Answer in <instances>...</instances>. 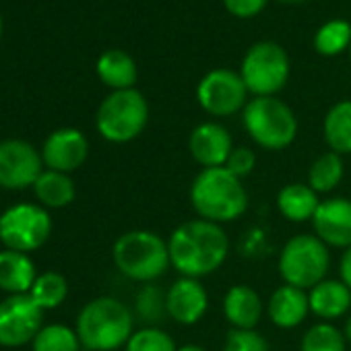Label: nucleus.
<instances>
[{
	"mask_svg": "<svg viewBox=\"0 0 351 351\" xmlns=\"http://www.w3.org/2000/svg\"><path fill=\"white\" fill-rule=\"evenodd\" d=\"M126 351H178L173 339L161 328L147 326L136 332L126 343Z\"/></svg>",
	"mask_w": 351,
	"mask_h": 351,
	"instance_id": "nucleus-30",
	"label": "nucleus"
},
{
	"mask_svg": "<svg viewBox=\"0 0 351 351\" xmlns=\"http://www.w3.org/2000/svg\"><path fill=\"white\" fill-rule=\"evenodd\" d=\"M69 293V283L66 279L60 275V273H44V275H38L34 287L29 289V295L32 300L42 308V310H50V308H56L64 302Z\"/></svg>",
	"mask_w": 351,
	"mask_h": 351,
	"instance_id": "nucleus-27",
	"label": "nucleus"
},
{
	"mask_svg": "<svg viewBox=\"0 0 351 351\" xmlns=\"http://www.w3.org/2000/svg\"><path fill=\"white\" fill-rule=\"evenodd\" d=\"M343 180V159L335 151L322 153L308 171V186L314 193H330Z\"/></svg>",
	"mask_w": 351,
	"mask_h": 351,
	"instance_id": "nucleus-25",
	"label": "nucleus"
},
{
	"mask_svg": "<svg viewBox=\"0 0 351 351\" xmlns=\"http://www.w3.org/2000/svg\"><path fill=\"white\" fill-rule=\"evenodd\" d=\"M240 77L254 97H275L289 79V56L277 42H256L244 56Z\"/></svg>",
	"mask_w": 351,
	"mask_h": 351,
	"instance_id": "nucleus-8",
	"label": "nucleus"
},
{
	"mask_svg": "<svg viewBox=\"0 0 351 351\" xmlns=\"http://www.w3.org/2000/svg\"><path fill=\"white\" fill-rule=\"evenodd\" d=\"M254 165H256V157L248 147H234L223 167H228L234 176H238L242 180L244 176H248L254 169Z\"/></svg>",
	"mask_w": 351,
	"mask_h": 351,
	"instance_id": "nucleus-33",
	"label": "nucleus"
},
{
	"mask_svg": "<svg viewBox=\"0 0 351 351\" xmlns=\"http://www.w3.org/2000/svg\"><path fill=\"white\" fill-rule=\"evenodd\" d=\"M97 77L104 85L114 91L134 89L136 83V62L124 50H108L97 58Z\"/></svg>",
	"mask_w": 351,
	"mask_h": 351,
	"instance_id": "nucleus-21",
	"label": "nucleus"
},
{
	"mask_svg": "<svg viewBox=\"0 0 351 351\" xmlns=\"http://www.w3.org/2000/svg\"><path fill=\"white\" fill-rule=\"evenodd\" d=\"M339 271H341V281L351 289V246L343 252V256H341V265H339Z\"/></svg>",
	"mask_w": 351,
	"mask_h": 351,
	"instance_id": "nucleus-35",
	"label": "nucleus"
},
{
	"mask_svg": "<svg viewBox=\"0 0 351 351\" xmlns=\"http://www.w3.org/2000/svg\"><path fill=\"white\" fill-rule=\"evenodd\" d=\"M191 203L201 219L221 226L246 213L248 193L242 180L228 167H207L191 186Z\"/></svg>",
	"mask_w": 351,
	"mask_h": 351,
	"instance_id": "nucleus-2",
	"label": "nucleus"
},
{
	"mask_svg": "<svg viewBox=\"0 0 351 351\" xmlns=\"http://www.w3.org/2000/svg\"><path fill=\"white\" fill-rule=\"evenodd\" d=\"M52 221L44 207L15 205L0 217V240L9 250H38L50 236Z\"/></svg>",
	"mask_w": 351,
	"mask_h": 351,
	"instance_id": "nucleus-9",
	"label": "nucleus"
},
{
	"mask_svg": "<svg viewBox=\"0 0 351 351\" xmlns=\"http://www.w3.org/2000/svg\"><path fill=\"white\" fill-rule=\"evenodd\" d=\"M38 275L32 258L25 252L3 250L0 252V289L11 295L29 293Z\"/></svg>",
	"mask_w": 351,
	"mask_h": 351,
	"instance_id": "nucleus-20",
	"label": "nucleus"
},
{
	"mask_svg": "<svg viewBox=\"0 0 351 351\" xmlns=\"http://www.w3.org/2000/svg\"><path fill=\"white\" fill-rule=\"evenodd\" d=\"M132 312L116 298H97L89 302L77 320V335L83 347L91 351H114L132 337Z\"/></svg>",
	"mask_w": 351,
	"mask_h": 351,
	"instance_id": "nucleus-3",
	"label": "nucleus"
},
{
	"mask_svg": "<svg viewBox=\"0 0 351 351\" xmlns=\"http://www.w3.org/2000/svg\"><path fill=\"white\" fill-rule=\"evenodd\" d=\"M87 153H89V143L81 130L60 128L46 138L42 149V159L50 169L69 173L83 165Z\"/></svg>",
	"mask_w": 351,
	"mask_h": 351,
	"instance_id": "nucleus-14",
	"label": "nucleus"
},
{
	"mask_svg": "<svg viewBox=\"0 0 351 351\" xmlns=\"http://www.w3.org/2000/svg\"><path fill=\"white\" fill-rule=\"evenodd\" d=\"M343 335H345V339L351 343V318L347 320V324H345V332H343Z\"/></svg>",
	"mask_w": 351,
	"mask_h": 351,
	"instance_id": "nucleus-37",
	"label": "nucleus"
},
{
	"mask_svg": "<svg viewBox=\"0 0 351 351\" xmlns=\"http://www.w3.org/2000/svg\"><path fill=\"white\" fill-rule=\"evenodd\" d=\"M310 310L326 320H335L347 314L351 308V289L337 279H324L318 285H314L308 293Z\"/></svg>",
	"mask_w": 351,
	"mask_h": 351,
	"instance_id": "nucleus-19",
	"label": "nucleus"
},
{
	"mask_svg": "<svg viewBox=\"0 0 351 351\" xmlns=\"http://www.w3.org/2000/svg\"><path fill=\"white\" fill-rule=\"evenodd\" d=\"M136 312L145 322H159L163 314H167L165 293L157 285L147 283L136 295Z\"/></svg>",
	"mask_w": 351,
	"mask_h": 351,
	"instance_id": "nucleus-31",
	"label": "nucleus"
},
{
	"mask_svg": "<svg viewBox=\"0 0 351 351\" xmlns=\"http://www.w3.org/2000/svg\"><path fill=\"white\" fill-rule=\"evenodd\" d=\"M149 122V104L136 89L112 91L99 106L95 126L110 143H128L136 138Z\"/></svg>",
	"mask_w": 351,
	"mask_h": 351,
	"instance_id": "nucleus-6",
	"label": "nucleus"
},
{
	"mask_svg": "<svg viewBox=\"0 0 351 351\" xmlns=\"http://www.w3.org/2000/svg\"><path fill=\"white\" fill-rule=\"evenodd\" d=\"M312 226L326 246L347 250L351 246V201L343 197L320 201Z\"/></svg>",
	"mask_w": 351,
	"mask_h": 351,
	"instance_id": "nucleus-13",
	"label": "nucleus"
},
{
	"mask_svg": "<svg viewBox=\"0 0 351 351\" xmlns=\"http://www.w3.org/2000/svg\"><path fill=\"white\" fill-rule=\"evenodd\" d=\"M322 132L330 151L339 155L351 153V101L349 99L335 104L326 112Z\"/></svg>",
	"mask_w": 351,
	"mask_h": 351,
	"instance_id": "nucleus-23",
	"label": "nucleus"
},
{
	"mask_svg": "<svg viewBox=\"0 0 351 351\" xmlns=\"http://www.w3.org/2000/svg\"><path fill=\"white\" fill-rule=\"evenodd\" d=\"M345 335L328 322L310 326L302 339V351H345Z\"/></svg>",
	"mask_w": 351,
	"mask_h": 351,
	"instance_id": "nucleus-29",
	"label": "nucleus"
},
{
	"mask_svg": "<svg viewBox=\"0 0 351 351\" xmlns=\"http://www.w3.org/2000/svg\"><path fill=\"white\" fill-rule=\"evenodd\" d=\"M178 351H207V349H205V347H201V345L189 343V345H182V347H178Z\"/></svg>",
	"mask_w": 351,
	"mask_h": 351,
	"instance_id": "nucleus-36",
	"label": "nucleus"
},
{
	"mask_svg": "<svg viewBox=\"0 0 351 351\" xmlns=\"http://www.w3.org/2000/svg\"><path fill=\"white\" fill-rule=\"evenodd\" d=\"M223 5L230 15L240 19H250L265 11L267 0H223Z\"/></svg>",
	"mask_w": 351,
	"mask_h": 351,
	"instance_id": "nucleus-34",
	"label": "nucleus"
},
{
	"mask_svg": "<svg viewBox=\"0 0 351 351\" xmlns=\"http://www.w3.org/2000/svg\"><path fill=\"white\" fill-rule=\"evenodd\" d=\"M279 3H304V0H279Z\"/></svg>",
	"mask_w": 351,
	"mask_h": 351,
	"instance_id": "nucleus-38",
	"label": "nucleus"
},
{
	"mask_svg": "<svg viewBox=\"0 0 351 351\" xmlns=\"http://www.w3.org/2000/svg\"><path fill=\"white\" fill-rule=\"evenodd\" d=\"M328 267V246L312 234L293 236L279 254V273L283 281L300 289H312L324 281Z\"/></svg>",
	"mask_w": 351,
	"mask_h": 351,
	"instance_id": "nucleus-7",
	"label": "nucleus"
},
{
	"mask_svg": "<svg viewBox=\"0 0 351 351\" xmlns=\"http://www.w3.org/2000/svg\"><path fill=\"white\" fill-rule=\"evenodd\" d=\"M223 351H269V343L254 328L252 330L232 328L226 337Z\"/></svg>",
	"mask_w": 351,
	"mask_h": 351,
	"instance_id": "nucleus-32",
	"label": "nucleus"
},
{
	"mask_svg": "<svg viewBox=\"0 0 351 351\" xmlns=\"http://www.w3.org/2000/svg\"><path fill=\"white\" fill-rule=\"evenodd\" d=\"M165 306L171 320L180 324H195L205 316L209 308V295L199 279L180 277L167 289Z\"/></svg>",
	"mask_w": 351,
	"mask_h": 351,
	"instance_id": "nucleus-15",
	"label": "nucleus"
},
{
	"mask_svg": "<svg viewBox=\"0 0 351 351\" xmlns=\"http://www.w3.org/2000/svg\"><path fill=\"white\" fill-rule=\"evenodd\" d=\"M246 95L248 89L244 85V79L240 73H234L230 69H215L207 73L199 87H197V99L201 108L211 116H232L238 110L246 108Z\"/></svg>",
	"mask_w": 351,
	"mask_h": 351,
	"instance_id": "nucleus-10",
	"label": "nucleus"
},
{
	"mask_svg": "<svg viewBox=\"0 0 351 351\" xmlns=\"http://www.w3.org/2000/svg\"><path fill=\"white\" fill-rule=\"evenodd\" d=\"M223 314L234 328L252 330L263 316V300L248 285H234L223 298Z\"/></svg>",
	"mask_w": 351,
	"mask_h": 351,
	"instance_id": "nucleus-18",
	"label": "nucleus"
},
{
	"mask_svg": "<svg viewBox=\"0 0 351 351\" xmlns=\"http://www.w3.org/2000/svg\"><path fill=\"white\" fill-rule=\"evenodd\" d=\"M0 36H3V17H0Z\"/></svg>",
	"mask_w": 351,
	"mask_h": 351,
	"instance_id": "nucleus-39",
	"label": "nucleus"
},
{
	"mask_svg": "<svg viewBox=\"0 0 351 351\" xmlns=\"http://www.w3.org/2000/svg\"><path fill=\"white\" fill-rule=\"evenodd\" d=\"M244 128L263 149L281 151L295 141L298 118L277 97H254L244 108Z\"/></svg>",
	"mask_w": 351,
	"mask_h": 351,
	"instance_id": "nucleus-5",
	"label": "nucleus"
},
{
	"mask_svg": "<svg viewBox=\"0 0 351 351\" xmlns=\"http://www.w3.org/2000/svg\"><path fill=\"white\" fill-rule=\"evenodd\" d=\"M320 205L318 193H314L308 184H287L277 195V207L281 215L293 223H302L314 217Z\"/></svg>",
	"mask_w": 351,
	"mask_h": 351,
	"instance_id": "nucleus-22",
	"label": "nucleus"
},
{
	"mask_svg": "<svg viewBox=\"0 0 351 351\" xmlns=\"http://www.w3.org/2000/svg\"><path fill=\"white\" fill-rule=\"evenodd\" d=\"M42 308L29 293L9 295L0 302V345L21 347L42 330Z\"/></svg>",
	"mask_w": 351,
	"mask_h": 351,
	"instance_id": "nucleus-11",
	"label": "nucleus"
},
{
	"mask_svg": "<svg viewBox=\"0 0 351 351\" xmlns=\"http://www.w3.org/2000/svg\"><path fill=\"white\" fill-rule=\"evenodd\" d=\"M349 56H351V46H349Z\"/></svg>",
	"mask_w": 351,
	"mask_h": 351,
	"instance_id": "nucleus-40",
	"label": "nucleus"
},
{
	"mask_svg": "<svg viewBox=\"0 0 351 351\" xmlns=\"http://www.w3.org/2000/svg\"><path fill=\"white\" fill-rule=\"evenodd\" d=\"M42 155L34 145L9 138L0 143V186L21 191L34 186L42 173Z\"/></svg>",
	"mask_w": 351,
	"mask_h": 351,
	"instance_id": "nucleus-12",
	"label": "nucleus"
},
{
	"mask_svg": "<svg viewBox=\"0 0 351 351\" xmlns=\"http://www.w3.org/2000/svg\"><path fill=\"white\" fill-rule=\"evenodd\" d=\"M81 341L77 330L64 324L42 326L34 339V351H79Z\"/></svg>",
	"mask_w": 351,
	"mask_h": 351,
	"instance_id": "nucleus-28",
	"label": "nucleus"
},
{
	"mask_svg": "<svg viewBox=\"0 0 351 351\" xmlns=\"http://www.w3.org/2000/svg\"><path fill=\"white\" fill-rule=\"evenodd\" d=\"M112 256L122 275L143 283L155 281L167 271V267H171L167 242L147 230L122 234L114 244Z\"/></svg>",
	"mask_w": 351,
	"mask_h": 351,
	"instance_id": "nucleus-4",
	"label": "nucleus"
},
{
	"mask_svg": "<svg viewBox=\"0 0 351 351\" xmlns=\"http://www.w3.org/2000/svg\"><path fill=\"white\" fill-rule=\"evenodd\" d=\"M169 265L182 277H205L215 273L228 258L230 238L219 223L193 219L178 226L169 240Z\"/></svg>",
	"mask_w": 351,
	"mask_h": 351,
	"instance_id": "nucleus-1",
	"label": "nucleus"
},
{
	"mask_svg": "<svg viewBox=\"0 0 351 351\" xmlns=\"http://www.w3.org/2000/svg\"><path fill=\"white\" fill-rule=\"evenodd\" d=\"M269 318L279 328H293L304 322V318L310 312V302L304 289L293 285H281L273 291L269 306H267Z\"/></svg>",
	"mask_w": 351,
	"mask_h": 351,
	"instance_id": "nucleus-17",
	"label": "nucleus"
},
{
	"mask_svg": "<svg viewBox=\"0 0 351 351\" xmlns=\"http://www.w3.org/2000/svg\"><path fill=\"white\" fill-rule=\"evenodd\" d=\"M351 46V23L345 19L326 21L314 36V48L322 56H337Z\"/></svg>",
	"mask_w": 351,
	"mask_h": 351,
	"instance_id": "nucleus-26",
	"label": "nucleus"
},
{
	"mask_svg": "<svg viewBox=\"0 0 351 351\" xmlns=\"http://www.w3.org/2000/svg\"><path fill=\"white\" fill-rule=\"evenodd\" d=\"M191 153L197 163L207 167H223L230 153L234 151L228 128L217 122H203L191 134Z\"/></svg>",
	"mask_w": 351,
	"mask_h": 351,
	"instance_id": "nucleus-16",
	"label": "nucleus"
},
{
	"mask_svg": "<svg viewBox=\"0 0 351 351\" xmlns=\"http://www.w3.org/2000/svg\"><path fill=\"white\" fill-rule=\"evenodd\" d=\"M36 197L46 207H66L75 199V184L69 178V173L46 169L40 173V178L34 184Z\"/></svg>",
	"mask_w": 351,
	"mask_h": 351,
	"instance_id": "nucleus-24",
	"label": "nucleus"
}]
</instances>
